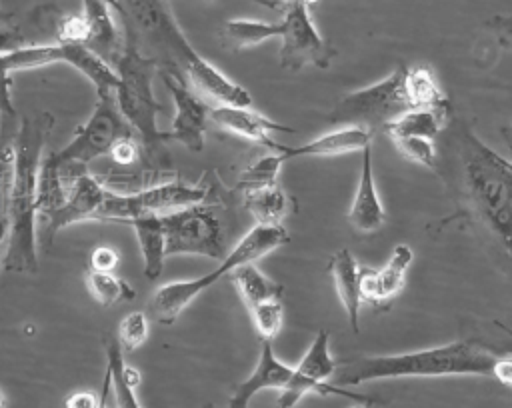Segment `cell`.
<instances>
[{
    "label": "cell",
    "instance_id": "cell-1",
    "mask_svg": "<svg viewBox=\"0 0 512 408\" xmlns=\"http://www.w3.org/2000/svg\"><path fill=\"white\" fill-rule=\"evenodd\" d=\"M50 128L52 116L48 112L24 116L12 140V166L6 198L8 248L2 256V268L8 272H38L36 182Z\"/></svg>",
    "mask_w": 512,
    "mask_h": 408
},
{
    "label": "cell",
    "instance_id": "cell-2",
    "mask_svg": "<svg viewBox=\"0 0 512 408\" xmlns=\"http://www.w3.org/2000/svg\"><path fill=\"white\" fill-rule=\"evenodd\" d=\"M500 354L474 344L450 342L416 352L360 356L338 362L332 382L342 388H354L368 380L384 378H442V376H490Z\"/></svg>",
    "mask_w": 512,
    "mask_h": 408
},
{
    "label": "cell",
    "instance_id": "cell-3",
    "mask_svg": "<svg viewBox=\"0 0 512 408\" xmlns=\"http://www.w3.org/2000/svg\"><path fill=\"white\" fill-rule=\"evenodd\" d=\"M460 154L468 198L512 258V162L504 160L468 128H462Z\"/></svg>",
    "mask_w": 512,
    "mask_h": 408
},
{
    "label": "cell",
    "instance_id": "cell-4",
    "mask_svg": "<svg viewBox=\"0 0 512 408\" xmlns=\"http://www.w3.org/2000/svg\"><path fill=\"white\" fill-rule=\"evenodd\" d=\"M118 74V86L114 100L120 114L132 126L140 148L148 154H158L164 142L170 140L168 130L158 128V114L162 112L160 102L154 96V76L160 70L158 62L144 56L134 42H126L124 50L112 64Z\"/></svg>",
    "mask_w": 512,
    "mask_h": 408
},
{
    "label": "cell",
    "instance_id": "cell-5",
    "mask_svg": "<svg viewBox=\"0 0 512 408\" xmlns=\"http://www.w3.org/2000/svg\"><path fill=\"white\" fill-rule=\"evenodd\" d=\"M290 240L288 230L282 224H254L242 238L240 242L228 250V254L220 260V264L198 278L192 280H178V282H168L160 288L150 298V312L156 322L160 324H174L176 318L184 312V308L200 296L204 290H208L212 284H216L222 276L234 272L236 268L244 264H252L258 258L266 256L268 252L276 250L278 246L286 244Z\"/></svg>",
    "mask_w": 512,
    "mask_h": 408
},
{
    "label": "cell",
    "instance_id": "cell-6",
    "mask_svg": "<svg viewBox=\"0 0 512 408\" xmlns=\"http://www.w3.org/2000/svg\"><path fill=\"white\" fill-rule=\"evenodd\" d=\"M124 138H136V134L120 114L114 94L96 96L88 120L76 128L72 140L64 148L52 152L68 188L78 174L86 172L92 160L110 154L112 146Z\"/></svg>",
    "mask_w": 512,
    "mask_h": 408
},
{
    "label": "cell",
    "instance_id": "cell-7",
    "mask_svg": "<svg viewBox=\"0 0 512 408\" xmlns=\"http://www.w3.org/2000/svg\"><path fill=\"white\" fill-rule=\"evenodd\" d=\"M406 66H398L392 74L376 84L360 88L340 98L326 114L328 124L360 126L366 130L384 128L392 118L410 110V100L404 84Z\"/></svg>",
    "mask_w": 512,
    "mask_h": 408
},
{
    "label": "cell",
    "instance_id": "cell-8",
    "mask_svg": "<svg viewBox=\"0 0 512 408\" xmlns=\"http://www.w3.org/2000/svg\"><path fill=\"white\" fill-rule=\"evenodd\" d=\"M166 256L196 254L222 260L226 250V230L216 210L204 202L174 212L160 214Z\"/></svg>",
    "mask_w": 512,
    "mask_h": 408
},
{
    "label": "cell",
    "instance_id": "cell-9",
    "mask_svg": "<svg viewBox=\"0 0 512 408\" xmlns=\"http://www.w3.org/2000/svg\"><path fill=\"white\" fill-rule=\"evenodd\" d=\"M210 188L206 184H188L180 178L142 188L132 194H118L106 190L104 204L96 216V220H120L128 222L136 216L144 214H166L192 204L206 202Z\"/></svg>",
    "mask_w": 512,
    "mask_h": 408
},
{
    "label": "cell",
    "instance_id": "cell-10",
    "mask_svg": "<svg viewBox=\"0 0 512 408\" xmlns=\"http://www.w3.org/2000/svg\"><path fill=\"white\" fill-rule=\"evenodd\" d=\"M284 16L280 20V66L286 70H302L304 66H330L334 58V48L322 38L314 26L308 8L302 2H292L282 8Z\"/></svg>",
    "mask_w": 512,
    "mask_h": 408
},
{
    "label": "cell",
    "instance_id": "cell-11",
    "mask_svg": "<svg viewBox=\"0 0 512 408\" xmlns=\"http://www.w3.org/2000/svg\"><path fill=\"white\" fill-rule=\"evenodd\" d=\"M162 80L174 102L172 128L168 130L170 140H178L192 152L204 150L206 126L210 120V108L204 98L194 92L180 72L174 68L162 70Z\"/></svg>",
    "mask_w": 512,
    "mask_h": 408
},
{
    "label": "cell",
    "instance_id": "cell-12",
    "mask_svg": "<svg viewBox=\"0 0 512 408\" xmlns=\"http://www.w3.org/2000/svg\"><path fill=\"white\" fill-rule=\"evenodd\" d=\"M106 190L108 188L102 186L100 180L96 176H92L88 170L78 174L68 188L62 208L56 214H52L46 222H42L48 242L62 228H68L82 220H96V216L104 204Z\"/></svg>",
    "mask_w": 512,
    "mask_h": 408
},
{
    "label": "cell",
    "instance_id": "cell-13",
    "mask_svg": "<svg viewBox=\"0 0 512 408\" xmlns=\"http://www.w3.org/2000/svg\"><path fill=\"white\" fill-rule=\"evenodd\" d=\"M292 378H294V366H288L276 358L272 340H262L258 362L252 374L232 388L228 408H250V400L260 390L284 392L290 386Z\"/></svg>",
    "mask_w": 512,
    "mask_h": 408
},
{
    "label": "cell",
    "instance_id": "cell-14",
    "mask_svg": "<svg viewBox=\"0 0 512 408\" xmlns=\"http://www.w3.org/2000/svg\"><path fill=\"white\" fill-rule=\"evenodd\" d=\"M208 116L216 126L250 142L266 144L270 148L274 146L272 132H296L294 128L274 122L268 116L256 112L252 106H212Z\"/></svg>",
    "mask_w": 512,
    "mask_h": 408
},
{
    "label": "cell",
    "instance_id": "cell-15",
    "mask_svg": "<svg viewBox=\"0 0 512 408\" xmlns=\"http://www.w3.org/2000/svg\"><path fill=\"white\" fill-rule=\"evenodd\" d=\"M372 144V132L360 126H340L330 130L306 144L300 146H284L274 142L272 150L280 154L284 162L300 156H342L348 152H356Z\"/></svg>",
    "mask_w": 512,
    "mask_h": 408
},
{
    "label": "cell",
    "instance_id": "cell-16",
    "mask_svg": "<svg viewBox=\"0 0 512 408\" xmlns=\"http://www.w3.org/2000/svg\"><path fill=\"white\" fill-rule=\"evenodd\" d=\"M348 222L364 234L376 232L386 222V210L376 190L374 168H372V146L362 148V162H360V178L354 200L348 210Z\"/></svg>",
    "mask_w": 512,
    "mask_h": 408
},
{
    "label": "cell",
    "instance_id": "cell-17",
    "mask_svg": "<svg viewBox=\"0 0 512 408\" xmlns=\"http://www.w3.org/2000/svg\"><path fill=\"white\" fill-rule=\"evenodd\" d=\"M412 264V250L408 244H396L388 262L380 270L362 268L360 272V292L364 302H388L394 298L406 280V270Z\"/></svg>",
    "mask_w": 512,
    "mask_h": 408
},
{
    "label": "cell",
    "instance_id": "cell-18",
    "mask_svg": "<svg viewBox=\"0 0 512 408\" xmlns=\"http://www.w3.org/2000/svg\"><path fill=\"white\" fill-rule=\"evenodd\" d=\"M110 10L112 8L104 0H82V16L88 26L86 46L108 64H114L126 42H122V34Z\"/></svg>",
    "mask_w": 512,
    "mask_h": 408
},
{
    "label": "cell",
    "instance_id": "cell-19",
    "mask_svg": "<svg viewBox=\"0 0 512 408\" xmlns=\"http://www.w3.org/2000/svg\"><path fill=\"white\" fill-rule=\"evenodd\" d=\"M330 276L334 280L338 298L342 302V308L348 314V322L352 326V332H360V308L364 304L362 292H360V272L362 266L356 262L354 254L348 248H340L330 256L328 262Z\"/></svg>",
    "mask_w": 512,
    "mask_h": 408
},
{
    "label": "cell",
    "instance_id": "cell-20",
    "mask_svg": "<svg viewBox=\"0 0 512 408\" xmlns=\"http://www.w3.org/2000/svg\"><path fill=\"white\" fill-rule=\"evenodd\" d=\"M450 118V104L436 108H410L396 118H392L382 130L388 138L416 136L434 140L446 126Z\"/></svg>",
    "mask_w": 512,
    "mask_h": 408
},
{
    "label": "cell",
    "instance_id": "cell-21",
    "mask_svg": "<svg viewBox=\"0 0 512 408\" xmlns=\"http://www.w3.org/2000/svg\"><path fill=\"white\" fill-rule=\"evenodd\" d=\"M134 228L142 260H144V276L148 280H156L164 270L166 260V240L160 214H144L128 220Z\"/></svg>",
    "mask_w": 512,
    "mask_h": 408
},
{
    "label": "cell",
    "instance_id": "cell-22",
    "mask_svg": "<svg viewBox=\"0 0 512 408\" xmlns=\"http://www.w3.org/2000/svg\"><path fill=\"white\" fill-rule=\"evenodd\" d=\"M62 46H64V64L84 74L96 88V96L114 94L118 86V74L112 64H108L102 56H98L94 50H90L84 44H62Z\"/></svg>",
    "mask_w": 512,
    "mask_h": 408
},
{
    "label": "cell",
    "instance_id": "cell-23",
    "mask_svg": "<svg viewBox=\"0 0 512 408\" xmlns=\"http://www.w3.org/2000/svg\"><path fill=\"white\" fill-rule=\"evenodd\" d=\"M68 194V184L62 176L58 162L54 160L52 152L42 156L38 168V182H36V218L46 222L52 214H56Z\"/></svg>",
    "mask_w": 512,
    "mask_h": 408
},
{
    "label": "cell",
    "instance_id": "cell-24",
    "mask_svg": "<svg viewBox=\"0 0 512 408\" xmlns=\"http://www.w3.org/2000/svg\"><path fill=\"white\" fill-rule=\"evenodd\" d=\"M106 368L112 376V392L118 408H144L136 396L140 384V372L126 364L124 350L116 340L106 346Z\"/></svg>",
    "mask_w": 512,
    "mask_h": 408
},
{
    "label": "cell",
    "instance_id": "cell-25",
    "mask_svg": "<svg viewBox=\"0 0 512 408\" xmlns=\"http://www.w3.org/2000/svg\"><path fill=\"white\" fill-rule=\"evenodd\" d=\"M280 20L278 22H262V20H246L234 18L226 20L220 30V40L230 50H244L258 46L270 38L280 36Z\"/></svg>",
    "mask_w": 512,
    "mask_h": 408
},
{
    "label": "cell",
    "instance_id": "cell-26",
    "mask_svg": "<svg viewBox=\"0 0 512 408\" xmlns=\"http://www.w3.org/2000/svg\"><path fill=\"white\" fill-rule=\"evenodd\" d=\"M244 206L256 220V224H280V220L290 212V198L288 194L278 186H262L244 190Z\"/></svg>",
    "mask_w": 512,
    "mask_h": 408
},
{
    "label": "cell",
    "instance_id": "cell-27",
    "mask_svg": "<svg viewBox=\"0 0 512 408\" xmlns=\"http://www.w3.org/2000/svg\"><path fill=\"white\" fill-rule=\"evenodd\" d=\"M404 84L412 108H436L450 104L428 64L406 66Z\"/></svg>",
    "mask_w": 512,
    "mask_h": 408
},
{
    "label": "cell",
    "instance_id": "cell-28",
    "mask_svg": "<svg viewBox=\"0 0 512 408\" xmlns=\"http://www.w3.org/2000/svg\"><path fill=\"white\" fill-rule=\"evenodd\" d=\"M230 280L236 286L246 308L266 302V300L282 298V292H284V288L278 282L270 280L266 274H262L254 266V262L244 264V266L236 268L234 272H230Z\"/></svg>",
    "mask_w": 512,
    "mask_h": 408
},
{
    "label": "cell",
    "instance_id": "cell-29",
    "mask_svg": "<svg viewBox=\"0 0 512 408\" xmlns=\"http://www.w3.org/2000/svg\"><path fill=\"white\" fill-rule=\"evenodd\" d=\"M294 368L300 376H304L312 382H318V384L332 382L338 362L330 354V334L326 330L316 332L308 350L304 352V356L300 358V362Z\"/></svg>",
    "mask_w": 512,
    "mask_h": 408
},
{
    "label": "cell",
    "instance_id": "cell-30",
    "mask_svg": "<svg viewBox=\"0 0 512 408\" xmlns=\"http://www.w3.org/2000/svg\"><path fill=\"white\" fill-rule=\"evenodd\" d=\"M84 282L90 292V296L100 304V306H114L124 300H134L136 290L132 288L130 282L124 278L116 276L114 272H104V270H92L88 268L84 272Z\"/></svg>",
    "mask_w": 512,
    "mask_h": 408
},
{
    "label": "cell",
    "instance_id": "cell-31",
    "mask_svg": "<svg viewBox=\"0 0 512 408\" xmlns=\"http://www.w3.org/2000/svg\"><path fill=\"white\" fill-rule=\"evenodd\" d=\"M282 166H284V160L280 158L278 152L262 156L240 174L236 186L244 192V190H252V188L278 184V174H280Z\"/></svg>",
    "mask_w": 512,
    "mask_h": 408
},
{
    "label": "cell",
    "instance_id": "cell-32",
    "mask_svg": "<svg viewBox=\"0 0 512 408\" xmlns=\"http://www.w3.org/2000/svg\"><path fill=\"white\" fill-rule=\"evenodd\" d=\"M248 312H250V318H252V324H254L256 332L262 340H272L280 332L282 314H284L280 298L254 304V306L248 308Z\"/></svg>",
    "mask_w": 512,
    "mask_h": 408
},
{
    "label": "cell",
    "instance_id": "cell-33",
    "mask_svg": "<svg viewBox=\"0 0 512 408\" xmlns=\"http://www.w3.org/2000/svg\"><path fill=\"white\" fill-rule=\"evenodd\" d=\"M148 338V314L142 310H134L126 314L118 324V344L124 352H132L140 348Z\"/></svg>",
    "mask_w": 512,
    "mask_h": 408
},
{
    "label": "cell",
    "instance_id": "cell-34",
    "mask_svg": "<svg viewBox=\"0 0 512 408\" xmlns=\"http://www.w3.org/2000/svg\"><path fill=\"white\" fill-rule=\"evenodd\" d=\"M392 142L406 160L416 162V164H420L424 168H430V170L436 168L434 140L416 138V136H400V138H392Z\"/></svg>",
    "mask_w": 512,
    "mask_h": 408
},
{
    "label": "cell",
    "instance_id": "cell-35",
    "mask_svg": "<svg viewBox=\"0 0 512 408\" xmlns=\"http://www.w3.org/2000/svg\"><path fill=\"white\" fill-rule=\"evenodd\" d=\"M56 42L58 44H84L88 42V26L80 14H64L56 22Z\"/></svg>",
    "mask_w": 512,
    "mask_h": 408
},
{
    "label": "cell",
    "instance_id": "cell-36",
    "mask_svg": "<svg viewBox=\"0 0 512 408\" xmlns=\"http://www.w3.org/2000/svg\"><path fill=\"white\" fill-rule=\"evenodd\" d=\"M120 256L112 246H96L90 252V268L92 270H104V272H114L118 266Z\"/></svg>",
    "mask_w": 512,
    "mask_h": 408
},
{
    "label": "cell",
    "instance_id": "cell-37",
    "mask_svg": "<svg viewBox=\"0 0 512 408\" xmlns=\"http://www.w3.org/2000/svg\"><path fill=\"white\" fill-rule=\"evenodd\" d=\"M138 154H140V144H138L136 138H124V140L116 142V144L112 146V150H110L112 160H114L116 164H120V166L132 164V162L138 158Z\"/></svg>",
    "mask_w": 512,
    "mask_h": 408
},
{
    "label": "cell",
    "instance_id": "cell-38",
    "mask_svg": "<svg viewBox=\"0 0 512 408\" xmlns=\"http://www.w3.org/2000/svg\"><path fill=\"white\" fill-rule=\"evenodd\" d=\"M498 328H502L510 338H512V328H508L506 324L502 322H496ZM492 378L498 380L500 384H506V386H512V356H500L496 366H494V372H492Z\"/></svg>",
    "mask_w": 512,
    "mask_h": 408
},
{
    "label": "cell",
    "instance_id": "cell-39",
    "mask_svg": "<svg viewBox=\"0 0 512 408\" xmlns=\"http://www.w3.org/2000/svg\"><path fill=\"white\" fill-rule=\"evenodd\" d=\"M26 38L16 26H0V54L12 52L16 48L26 46Z\"/></svg>",
    "mask_w": 512,
    "mask_h": 408
},
{
    "label": "cell",
    "instance_id": "cell-40",
    "mask_svg": "<svg viewBox=\"0 0 512 408\" xmlns=\"http://www.w3.org/2000/svg\"><path fill=\"white\" fill-rule=\"evenodd\" d=\"M486 24L492 28V32L504 46H512V16L494 14Z\"/></svg>",
    "mask_w": 512,
    "mask_h": 408
},
{
    "label": "cell",
    "instance_id": "cell-41",
    "mask_svg": "<svg viewBox=\"0 0 512 408\" xmlns=\"http://www.w3.org/2000/svg\"><path fill=\"white\" fill-rule=\"evenodd\" d=\"M96 406H98V394L90 390L72 392L64 402V408H96Z\"/></svg>",
    "mask_w": 512,
    "mask_h": 408
},
{
    "label": "cell",
    "instance_id": "cell-42",
    "mask_svg": "<svg viewBox=\"0 0 512 408\" xmlns=\"http://www.w3.org/2000/svg\"><path fill=\"white\" fill-rule=\"evenodd\" d=\"M112 394V376L106 368L104 372V380H102V390L98 392V406L96 408H108V396Z\"/></svg>",
    "mask_w": 512,
    "mask_h": 408
},
{
    "label": "cell",
    "instance_id": "cell-43",
    "mask_svg": "<svg viewBox=\"0 0 512 408\" xmlns=\"http://www.w3.org/2000/svg\"><path fill=\"white\" fill-rule=\"evenodd\" d=\"M12 20H14V16L8 14V12H4V10L0 8V26H10Z\"/></svg>",
    "mask_w": 512,
    "mask_h": 408
},
{
    "label": "cell",
    "instance_id": "cell-44",
    "mask_svg": "<svg viewBox=\"0 0 512 408\" xmlns=\"http://www.w3.org/2000/svg\"><path fill=\"white\" fill-rule=\"evenodd\" d=\"M110 8H114L116 12H122V6H120V0H104Z\"/></svg>",
    "mask_w": 512,
    "mask_h": 408
},
{
    "label": "cell",
    "instance_id": "cell-45",
    "mask_svg": "<svg viewBox=\"0 0 512 408\" xmlns=\"http://www.w3.org/2000/svg\"><path fill=\"white\" fill-rule=\"evenodd\" d=\"M292 2H298V0H274V4H276L278 8H284L286 4H292Z\"/></svg>",
    "mask_w": 512,
    "mask_h": 408
},
{
    "label": "cell",
    "instance_id": "cell-46",
    "mask_svg": "<svg viewBox=\"0 0 512 408\" xmlns=\"http://www.w3.org/2000/svg\"><path fill=\"white\" fill-rule=\"evenodd\" d=\"M298 2H302L306 8H310V6H314L318 0H298Z\"/></svg>",
    "mask_w": 512,
    "mask_h": 408
},
{
    "label": "cell",
    "instance_id": "cell-47",
    "mask_svg": "<svg viewBox=\"0 0 512 408\" xmlns=\"http://www.w3.org/2000/svg\"><path fill=\"white\" fill-rule=\"evenodd\" d=\"M350 408H370V406H366V404H362V402H354Z\"/></svg>",
    "mask_w": 512,
    "mask_h": 408
},
{
    "label": "cell",
    "instance_id": "cell-48",
    "mask_svg": "<svg viewBox=\"0 0 512 408\" xmlns=\"http://www.w3.org/2000/svg\"><path fill=\"white\" fill-rule=\"evenodd\" d=\"M6 406V398H4V394L0 392V408H4Z\"/></svg>",
    "mask_w": 512,
    "mask_h": 408
},
{
    "label": "cell",
    "instance_id": "cell-49",
    "mask_svg": "<svg viewBox=\"0 0 512 408\" xmlns=\"http://www.w3.org/2000/svg\"><path fill=\"white\" fill-rule=\"evenodd\" d=\"M204 408H214V406H212V404H206V406H204Z\"/></svg>",
    "mask_w": 512,
    "mask_h": 408
},
{
    "label": "cell",
    "instance_id": "cell-50",
    "mask_svg": "<svg viewBox=\"0 0 512 408\" xmlns=\"http://www.w3.org/2000/svg\"><path fill=\"white\" fill-rule=\"evenodd\" d=\"M0 268H2V256H0Z\"/></svg>",
    "mask_w": 512,
    "mask_h": 408
}]
</instances>
